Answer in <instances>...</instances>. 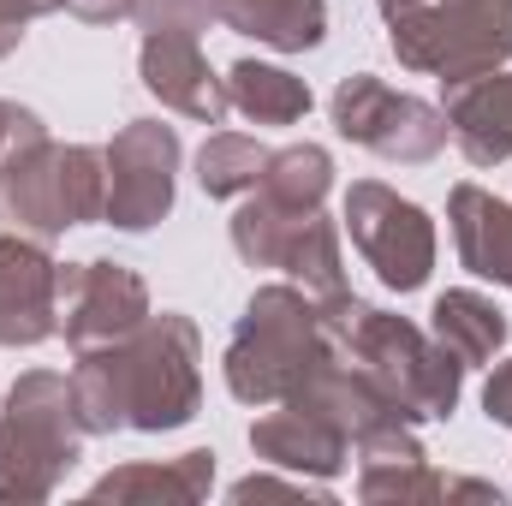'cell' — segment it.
<instances>
[{"label": "cell", "instance_id": "1", "mask_svg": "<svg viewBox=\"0 0 512 506\" xmlns=\"http://www.w3.org/2000/svg\"><path fill=\"white\" fill-rule=\"evenodd\" d=\"M72 399L90 435L143 429L167 435L203 411V334L179 310H149V322L96 352H78Z\"/></svg>", "mask_w": 512, "mask_h": 506}, {"label": "cell", "instance_id": "2", "mask_svg": "<svg viewBox=\"0 0 512 506\" xmlns=\"http://www.w3.org/2000/svg\"><path fill=\"white\" fill-rule=\"evenodd\" d=\"M316 310H322L328 346L382 381L411 423H447V417L459 411L465 364H459L435 334H423L417 322H405V316H393V310L364 304L352 286L334 292V298H316Z\"/></svg>", "mask_w": 512, "mask_h": 506}, {"label": "cell", "instance_id": "3", "mask_svg": "<svg viewBox=\"0 0 512 506\" xmlns=\"http://www.w3.org/2000/svg\"><path fill=\"white\" fill-rule=\"evenodd\" d=\"M328 352L322 310L304 286H256L227 340V393L239 405H280Z\"/></svg>", "mask_w": 512, "mask_h": 506}, {"label": "cell", "instance_id": "4", "mask_svg": "<svg viewBox=\"0 0 512 506\" xmlns=\"http://www.w3.org/2000/svg\"><path fill=\"white\" fill-rule=\"evenodd\" d=\"M84 417L72 399V376L30 370L0 399V501H48L60 477L84 453Z\"/></svg>", "mask_w": 512, "mask_h": 506}, {"label": "cell", "instance_id": "5", "mask_svg": "<svg viewBox=\"0 0 512 506\" xmlns=\"http://www.w3.org/2000/svg\"><path fill=\"white\" fill-rule=\"evenodd\" d=\"M0 209L30 239H60L108 215V161L90 143H54L48 131L0 161Z\"/></svg>", "mask_w": 512, "mask_h": 506}, {"label": "cell", "instance_id": "6", "mask_svg": "<svg viewBox=\"0 0 512 506\" xmlns=\"http://www.w3.org/2000/svg\"><path fill=\"white\" fill-rule=\"evenodd\" d=\"M387 48L405 72L459 84L512 60V0H423L387 18Z\"/></svg>", "mask_w": 512, "mask_h": 506}, {"label": "cell", "instance_id": "7", "mask_svg": "<svg viewBox=\"0 0 512 506\" xmlns=\"http://www.w3.org/2000/svg\"><path fill=\"white\" fill-rule=\"evenodd\" d=\"M233 251L251 268H286L310 298L346 292V256H340V227L322 209H286L256 191L233 215Z\"/></svg>", "mask_w": 512, "mask_h": 506}, {"label": "cell", "instance_id": "8", "mask_svg": "<svg viewBox=\"0 0 512 506\" xmlns=\"http://www.w3.org/2000/svg\"><path fill=\"white\" fill-rule=\"evenodd\" d=\"M328 114H334V131L346 143L370 149L376 161H393V167H423L447 149V114L382 84L376 72L340 78L328 96Z\"/></svg>", "mask_w": 512, "mask_h": 506}, {"label": "cell", "instance_id": "9", "mask_svg": "<svg viewBox=\"0 0 512 506\" xmlns=\"http://www.w3.org/2000/svg\"><path fill=\"white\" fill-rule=\"evenodd\" d=\"M340 221H346L358 256L376 268V280L387 292H417L429 280V268H435V221L411 197L387 191L382 179H358L346 191V203H340Z\"/></svg>", "mask_w": 512, "mask_h": 506}, {"label": "cell", "instance_id": "10", "mask_svg": "<svg viewBox=\"0 0 512 506\" xmlns=\"http://www.w3.org/2000/svg\"><path fill=\"white\" fill-rule=\"evenodd\" d=\"M179 131L161 120H131L114 131V143L102 149L108 161V227L120 233H149L155 221H167L173 191H179Z\"/></svg>", "mask_w": 512, "mask_h": 506}, {"label": "cell", "instance_id": "11", "mask_svg": "<svg viewBox=\"0 0 512 506\" xmlns=\"http://www.w3.org/2000/svg\"><path fill=\"white\" fill-rule=\"evenodd\" d=\"M149 322V286L126 262H60V334L72 352L114 346Z\"/></svg>", "mask_w": 512, "mask_h": 506}, {"label": "cell", "instance_id": "12", "mask_svg": "<svg viewBox=\"0 0 512 506\" xmlns=\"http://www.w3.org/2000/svg\"><path fill=\"white\" fill-rule=\"evenodd\" d=\"M60 334V262L42 239H0V346H42Z\"/></svg>", "mask_w": 512, "mask_h": 506}, {"label": "cell", "instance_id": "13", "mask_svg": "<svg viewBox=\"0 0 512 506\" xmlns=\"http://www.w3.org/2000/svg\"><path fill=\"white\" fill-rule=\"evenodd\" d=\"M137 78H143L149 96H161V108H173V114H185V120H203V126H221V120H227V84H221L215 66L203 60L197 36L143 30Z\"/></svg>", "mask_w": 512, "mask_h": 506}, {"label": "cell", "instance_id": "14", "mask_svg": "<svg viewBox=\"0 0 512 506\" xmlns=\"http://www.w3.org/2000/svg\"><path fill=\"white\" fill-rule=\"evenodd\" d=\"M251 453L268 459V465H280V471L316 477V483H328V477H340V471L352 465V441H346L322 411H310V405H298V399H280V411L256 417L251 423Z\"/></svg>", "mask_w": 512, "mask_h": 506}, {"label": "cell", "instance_id": "15", "mask_svg": "<svg viewBox=\"0 0 512 506\" xmlns=\"http://www.w3.org/2000/svg\"><path fill=\"white\" fill-rule=\"evenodd\" d=\"M447 137L471 167H501L512 155V72H477L447 84Z\"/></svg>", "mask_w": 512, "mask_h": 506}, {"label": "cell", "instance_id": "16", "mask_svg": "<svg viewBox=\"0 0 512 506\" xmlns=\"http://www.w3.org/2000/svg\"><path fill=\"white\" fill-rule=\"evenodd\" d=\"M358 459V495L364 501H441L447 495V477L429 465L423 441L411 435V423H393L382 435H364L352 447Z\"/></svg>", "mask_w": 512, "mask_h": 506}, {"label": "cell", "instance_id": "17", "mask_svg": "<svg viewBox=\"0 0 512 506\" xmlns=\"http://www.w3.org/2000/svg\"><path fill=\"white\" fill-rule=\"evenodd\" d=\"M447 227L453 251L477 280H495L512 292V203H501L483 185H453L447 197Z\"/></svg>", "mask_w": 512, "mask_h": 506}, {"label": "cell", "instance_id": "18", "mask_svg": "<svg viewBox=\"0 0 512 506\" xmlns=\"http://www.w3.org/2000/svg\"><path fill=\"white\" fill-rule=\"evenodd\" d=\"M215 24L280 54H310L328 36V0H215Z\"/></svg>", "mask_w": 512, "mask_h": 506}, {"label": "cell", "instance_id": "19", "mask_svg": "<svg viewBox=\"0 0 512 506\" xmlns=\"http://www.w3.org/2000/svg\"><path fill=\"white\" fill-rule=\"evenodd\" d=\"M215 489V453L197 447V453H179V459H161V465H120L108 471L90 501H173V506H197L209 501Z\"/></svg>", "mask_w": 512, "mask_h": 506}, {"label": "cell", "instance_id": "20", "mask_svg": "<svg viewBox=\"0 0 512 506\" xmlns=\"http://www.w3.org/2000/svg\"><path fill=\"white\" fill-rule=\"evenodd\" d=\"M429 334H435L465 370H483V364H495V352L507 346V316L495 310V298L459 286V292H441V298H435Z\"/></svg>", "mask_w": 512, "mask_h": 506}, {"label": "cell", "instance_id": "21", "mask_svg": "<svg viewBox=\"0 0 512 506\" xmlns=\"http://www.w3.org/2000/svg\"><path fill=\"white\" fill-rule=\"evenodd\" d=\"M221 84H227V108L256 120V126H298L310 114V84L298 72H286V66L239 60Z\"/></svg>", "mask_w": 512, "mask_h": 506}, {"label": "cell", "instance_id": "22", "mask_svg": "<svg viewBox=\"0 0 512 506\" xmlns=\"http://www.w3.org/2000/svg\"><path fill=\"white\" fill-rule=\"evenodd\" d=\"M256 191H262L268 203H286V209H322L328 191H334V155H328L322 143L268 149V167H262Z\"/></svg>", "mask_w": 512, "mask_h": 506}, {"label": "cell", "instance_id": "23", "mask_svg": "<svg viewBox=\"0 0 512 506\" xmlns=\"http://www.w3.org/2000/svg\"><path fill=\"white\" fill-rule=\"evenodd\" d=\"M262 167H268V149L256 137H245V131H215L197 149V185H203V197H245V191H256Z\"/></svg>", "mask_w": 512, "mask_h": 506}, {"label": "cell", "instance_id": "24", "mask_svg": "<svg viewBox=\"0 0 512 506\" xmlns=\"http://www.w3.org/2000/svg\"><path fill=\"white\" fill-rule=\"evenodd\" d=\"M209 18H215V0H137V24L143 30L197 36V30H209Z\"/></svg>", "mask_w": 512, "mask_h": 506}, {"label": "cell", "instance_id": "25", "mask_svg": "<svg viewBox=\"0 0 512 506\" xmlns=\"http://www.w3.org/2000/svg\"><path fill=\"white\" fill-rule=\"evenodd\" d=\"M66 0H0V60L24 42V30L42 18V12H60Z\"/></svg>", "mask_w": 512, "mask_h": 506}, {"label": "cell", "instance_id": "26", "mask_svg": "<svg viewBox=\"0 0 512 506\" xmlns=\"http://www.w3.org/2000/svg\"><path fill=\"white\" fill-rule=\"evenodd\" d=\"M42 114H30V108H18V102H6L0 96V161L18 149V143H30V137H42Z\"/></svg>", "mask_w": 512, "mask_h": 506}, {"label": "cell", "instance_id": "27", "mask_svg": "<svg viewBox=\"0 0 512 506\" xmlns=\"http://www.w3.org/2000/svg\"><path fill=\"white\" fill-rule=\"evenodd\" d=\"M251 495H310V501H328V489L316 477H298V483H280V477H239L233 483V501H251Z\"/></svg>", "mask_w": 512, "mask_h": 506}, {"label": "cell", "instance_id": "28", "mask_svg": "<svg viewBox=\"0 0 512 506\" xmlns=\"http://www.w3.org/2000/svg\"><path fill=\"white\" fill-rule=\"evenodd\" d=\"M483 411H489V423H507L512 429V358L495 364V376L483 387Z\"/></svg>", "mask_w": 512, "mask_h": 506}, {"label": "cell", "instance_id": "29", "mask_svg": "<svg viewBox=\"0 0 512 506\" xmlns=\"http://www.w3.org/2000/svg\"><path fill=\"white\" fill-rule=\"evenodd\" d=\"M66 12L84 24H120V18H137V0H66Z\"/></svg>", "mask_w": 512, "mask_h": 506}, {"label": "cell", "instance_id": "30", "mask_svg": "<svg viewBox=\"0 0 512 506\" xmlns=\"http://www.w3.org/2000/svg\"><path fill=\"white\" fill-rule=\"evenodd\" d=\"M411 6H423V0H376L382 18H399V12H411Z\"/></svg>", "mask_w": 512, "mask_h": 506}, {"label": "cell", "instance_id": "31", "mask_svg": "<svg viewBox=\"0 0 512 506\" xmlns=\"http://www.w3.org/2000/svg\"><path fill=\"white\" fill-rule=\"evenodd\" d=\"M0 221H6V209H0Z\"/></svg>", "mask_w": 512, "mask_h": 506}]
</instances>
